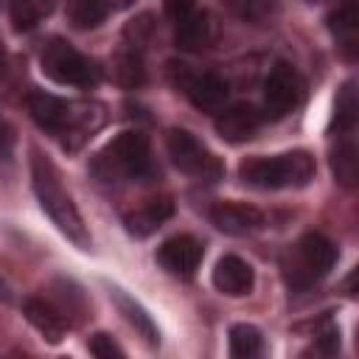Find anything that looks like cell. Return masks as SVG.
<instances>
[{
    "mask_svg": "<svg viewBox=\"0 0 359 359\" xmlns=\"http://www.w3.org/2000/svg\"><path fill=\"white\" fill-rule=\"evenodd\" d=\"M31 180H34V194H36L42 210L50 216V222H53L76 247L87 250V247H90V233H87V227H84V219H81V213H79L73 196L65 191L56 165H53L45 154H39V151L31 154Z\"/></svg>",
    "mask_w": 359,
    "mask_h": 359,
    "instance_id": "1",
    "label": "cell"
},
{
    "mask_svg": "<svg viewBox=\"0 0 359 359\" xmlns=\"http://www.w3.org/2000/svg\"><path fill=\"white\" fill-rule=\"evenodd\" d=\"M101 107L95 104H73L50 93H31L28 95V112L31 118L50 135L62 137L65 146L79 149V143L101 126Z\"/></svg>",
    "mask_w": 359,
    "mask_h": 359,
    "instance_id": "2",
    "label": "cell"
},
{
    "mask_svg": "<svg viewBox=\"0 0 359 359\" xmlns=\"http://www.w3.org/2000/svg\"><path fill=\"white\" fill-rule=\"evenodd\" d=\"M93 171L107 182L143 180L151 174V146L149 137L137 129L115 135L93 160Z\"/></svg>",
    "mask_w": 359,
    "mask_h": 359,
    "instance_id": "3",
    "label": "cell"
},
{
    "mask_svg": "<svg viewBox=\"0 0 359 359\" xmlns=\"http://www.w3.org/2000/svg\"><path fill=\"white\" fill-rule=\"evenodd\" d=\"M334 264H337V247L320 233H306L280 258L283 280L294 292H306L317 286L331 272Z\"/></svg>",
    "mask_w": 359,
    "mask_h": 359,
    "instance_id": "4",
    "label": "cell"
},
{
    "mask_svg": "<svg viewBox=\"0 0 359 359\" xmlns=\"http://www.w3.org/2000/svg\"><path fill=\"white\" fill-rule=\"evenodd\" d=\"M241 182L264 191L300 188L314 177V157L303 149L275 154V157H250L238 165Z\"/></svg>",
    "mask_w": 359,
    "mask_h": 359,
    "instance_id": "5",
    "label": "cell"
},
{
    "mask_svg": "<svg viewBox=\"0 0 359 359\" xmlns=\"http://www.w3.org/2000/svg\"><path fill=\"white\" fill-rule=\"evenodd\" d=\"M42 73L48 79H53L56 84H70V87H95L101 81V67L95 59L84 56L81 50H76L70 42L65 39H50L42 48L39 56Z\"/></svg>",
    "mask_w": 359,
    "mask_h": 359,
    "instance_id": "6",
    "label": "cell"
},
{
    "mask_svg": "<svg viewBox=\"0 0 359 359\" xmlns=\"http://www.w3.org/2000/svg\"><path fill=\"white\" fill-rule=\"evenodd\" d=\"M165 146H168V154L180 171H185L196 180H208V182L222 180L224 168H222L219 157L199 137H194L188 129H168Z\"/></svg>",
    "mask_w": 359,
    "mask_h": 359,
    "instance_id": "7",
    "label": "cell"
},
{
    "mask_svg": "<svg viewBox=\"0 0 359 359\" xmlns=\"http://www.w3.org/2000/svg\"><path fill=\"white\" fill-rule=\"evenodd\" d=\"M303 95H306V81L289 62H278L264 79V109L269 118L289 115L294 107H300Z\"/></svg>",
    "mask_w": 359,
    "mask_h": 359,
    "instance_id": "8",
    "label": "cell"
},
{
    "mask_svg": "<svg viewBox=\"0 0 359 359\" xmlns=\"http://www.w3.org/2000/svg\"><path fill=\"white\" fill-rule=\"evenodd\" d=\"M165 11L174 17V39L182 50H202L210 42L208 11H202L191 3H168Z\"/></svg>",
    "mask_w": 359,
    "mask_h": 359,
    "instance_id": "9",
    "label": "cell"
},
{
    "mask_svg": "<svg viewBox=\"0 0 359 359\" xmlns=\"http://www.w3.org/2000/svg\"><path fill=\"white\" fill-rule=\"evenodd\" d=\"M177 84H182L188 101L196 107V109H205V112H222L227 95H230V87L224 79H219L216 73H185L180 70V79Z\"/></svg>",
    "mask_w": 359,
    "mask_h": 359,
    "instance_id": "10",
    "label": "cell"
},
{
    "mask_svg": "<svg viewBox=\"0 0 359 359\" xmlns=\"http://www.w3.org/2000/svg\"><path fill=\"white\" fill-rule=\"evenodd\" d=\"M210 224L227 236H247L264 227V213L247 202H216L210 210Z\"/></svg>",
    "mask_w": 359,
    "mask_h": 359,
    "instance_id": "11",
    "label": "cell"
},
{
    "mask_svg": "<svg viewBox=\"0 0 359 359\" xmlns=\"http://www.w3.org/2000/svg\"><path fill=\"white\" fill-rule=\"evenodd\" d=\"M157 264L177 278H191L202 264V244L194 236H171L160 244Z\"/></svg>",
    "mask_w": 359,
    "mask_h": 359,
    "instance_id": "12",
    "label": "cell"
},
{
    "mask_svg": "<svg viewBox=\"0 0 359 359\" xmlns=\"http://www.w3.org/2000/svg\"><path fill=\"white\" fill-rule=\"evenodd\" d=\"M216 132L222 140L227 143H244L250 140L258 126H261V112L252 107V104H233V107H224L219 115H216Z\"/></svg>",
    "mask_w": 359,
    "mask_h": 359,
    "instance_id": "13",
    "label": "cell"
},
{
    "mask_svg": "<svg viewBox=\"0 0 359 359\" xmlns=\"http://www.w3.org/2000/svg\"><path fill=\"white\" fill-rule=\"evenodd\" d=\"M255 283V272L252 266L238 258V255H222L213 266V286L222 292V294H230V297H241L252 289Z\"/></svg>",
    "mask_w": 359,
    "mask_h": 359,
    "instance_id": "14",
    "label": "cell"
},
{
    "mask_svg": "<svg viewBox=\"0 0 359 359\" xmlns=\"http://www.w3.org/2000/svg\"><path fill=\"white\" fill-rule=\"evenodd\" d=\"M171 213H174V202L168 196H154V199L143 202L140 208H135L132 213H126L123 216V224H126V230L132 236H140L143 238V236L154 233Z\"/></svg>",
    "mask_w": 359,
    "mask_h": 359,
    "instance_id": "15",
    "label": "cell"
},
{
    "mask_svg": "<svg viewBox=\"0 0 359 359\" xmlns=\"http://www.w3.org/2000/svg\"><path fill=\"white\" fill-rule=\"evenodd\" d=\"M22 314L25 320L48 339V342H62L65 331H67V323L65 317L59 314V309H53L50 303H45L42 297H28L22 303Z\"/></svg>",
    "mask_w": 359,
    "mask_h": 359,
    "instance_id": "16",
    "label": "cell"
},
{
    "mask_svg": "<svg viewBox=\"0 0 359 359\" xmlns=\"http://www.w3.org/2000/svg\"><path fill=\"white\" fill-rule=\"evenodd\" d=\"M109 297L115 300V306H118V311L123 314V320H126L149 345H157V342H160V331H157L151 314H146V309H143L137 300H132L123 289H109Z\"/></svg>",
    "mask_w": 359,
    "mask_h": 359,
    "instance_id": "17",
    "label": "cell"
},
{
    "mask_svg": "<svg viewBox=\"0 0 359 359\" xmlns=\"http://www.w3.org/2000/svg\"><path fill=\"white\" fill-rule=\"evenodd\" d=\"M230 359H264V337L250 323H236L227 334Z\"/></svg>",
    "mask_w": 359,
    "mask_h": 359,
    "instance_id": "18",
    "label": "cell"
},
{
    "mask_svg": "<svg viewBox=\"0 0 359 359\" xmlns=\"http://www.w3.org/2000/svg\"><path fill=\"white\" fill-rule=\"evenodd\" d=\"M112 11L109 3L101 0H73L67 3V20L73 22V28H95L104 22V17Z\"/></svg>",
    "mask_w": 359,
    "mask_h": 359,
    "instance_id": "19",
    "label": "cell"
},
{
    "mask_svg": "<svg viewBox=\"0 0 359 359\" xmlns=\"http://www.w3.org/2000/svg\"><path fill=\"white\" fill-rule=\"evenodd\" d=\"M331 168H334V177L337 182H342L345 188H351L359 177V151L353 146V140H342L337 146V151L331 154Z\"/></svg>",
    "mask_w": 359,
    "mask_h": 359,
    "instance_id": "20",
    "label": "cell"
},
{
    "mask_svg": "<svg viewBox=\"0 0 359 359\" xmlns=\"http://www.w3.org/2000/svg\"><path fill=\"white\" fill-rule=\"evenodd\" d=\"M359 121V101H356V84L345 81L337 93V107H334V123L339 132H353Z\"/></svg>",
    "mask_w": 359,
    "mask_h": 359,
    "instance_id": "21",
    "label": "cell"
},
{
    "mask_svg": "<svg viewBox=\"0 0 359 359\" xmlns=\"http://www.w3.org/2000/svg\"><path fill=\"white\" fill-rule=\"evenodd\" d=\"M50 8L53 6L42 3V0H17V3H11L8 14H11V22H14L17 31H31V28L39 25V20L45 14H50Z\"/></svg>",
    "mask_w": 359,
    "mask_h": 359,
    "instance_id": "22",
    "label": "cell"
},
{
    "mask_svg": "<svg viewBox=\"0 0 359 359\" xmlns=\"http://www.w3.org/2000/svg\"><path fill=\"white\" fill-rule=\"evenodd\" d=\"M112 73L118 79V84L123 87H137L143 84V62H140V53L135 48L129 50H121L112 62Z\"/></svg>",
    "mask_w": 359,
    "mask_h": 359,
    "instance_id": "23",
    "label": "cell"
},
{
    "mask_svg": "<svg viewBox=\"0 0 359 359\" xmlns=\"http://www.w3.org/2000/svg\"><path fill=\"white\" fill-rule=\"evenodd\" d=\"M328 22H331V28L337 34H342V36H348V42H353V34H356V25H359V11H356V6L348 3V6L337 8L328 17Z\"/></svg>",
    "mask_w": 359,
    "mask_h": 359,
    "instance_id": "24",
    "label": "cell"
},
{
    "mask_svg": "<svg viewBox=\"0 0 359 359\" xmlns=\"http://www.w3.org/2000/svg\"><path fill=\"white\" fill-rule=\"evenodd\" d=\"M90 353H93V359H126V353H123V348L109 337V334H104V331H98V334H93L90 337Z\"/></svg>",
    "mask_w": 359,
    "mask_h": 359,
    "instance_id": "25",
    "label": "cell"
},
{
    "mask_svg": "<svg viewBox=\"0 0 359 359\" xmlns=\"http://www.w3.org/2000/svg\"><path fill=\"white\" fill-rule=\"evenodd\" d=\"M8 149H11V129L0 121V154H8Z\"/></svg>",
    "mask_w": 359,
    "mask_h": 359,
    "instance_id": "26",
    "label": "cell"
},
{
    "mask_svg": "<svg viewBox=\"0 0 359 359\" xmlns=\"http://www.w3.org/2000/svg\"><path fill=\"white\" fill-rule=\"evenodd\" d=\"M6 70H8V56H6V50H3V45H0V81L6 79Z\"/></svg>",
    "mask_w": 359,
    "mask_h": 359,
    "instance_id": "27",
    "label": "cell"
},
{
    "mask_svg": "<svg viewBox=\"0 0 359 359\" xmlns=\"http://www.w3.org/2000/svg\"><path fill=\"white\" fill-rule=\"evenodd\" d=\"M0 297H6V283L0 280Z\"/></svg>",
    "mask_w": 359,
    "mask_h": 359,
    "instance_id": "28",
    "label": "cell"
}]
</instances>
